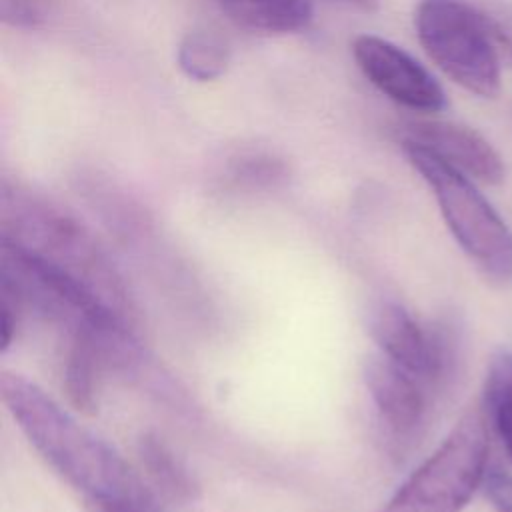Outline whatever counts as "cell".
<instances>
[{"label": "cell", "instance_id": "7a4b0ae2", "mask_svg": "<svg viewBox=\"0 0 512 512\" xmlns=\"http://www.w3.org/2000/svg\"><path fill=\"white\" fill-rule=\"evenodd\" d=\"M2 402L32 448L58 472L84 502H144L156 504L150 490L122 456L86 430L58 402L28 378L4 372Z\"/></svg>", "mask_w": 512, "mask_h": 512}, {"label": "cell", "instance_id": "7c38bea8", "mask_svg": "<svg viewBox=\"0 0 512 512\" xmlns=\"http://www.w3.org/2000/svg\"><path fill=\"white\" fill-rule=\"evenodd\" d=\"M176 60L190 80L212 82L226 72L230 46L218 32L206 28L190 30L178 44Z\"/></svg>", "mask_w": 512, "mask_h": 512}, {"label": "cell", "instance_id": "6da1fadb", "mask_svg": "<svg viewBox=\"0 0 512 512\" xmlns=\"http://www.w3.org/2000/svg\"><path fill=\"white\" fill-rule=\"evenodd\" d=\"M2 242L80 284L138 330L136 302L94 232L66 206L18 182L2 180Z\"/></svg>", "mask_w": 512, "mask_h": 512}, {"label": "cell", "instance_id": "8fae6325", "mask_svg": "<svg viewBox=\"0 0 512 512\" xmlns=\"http://www.w3.org/2000/svg\"><path fill=\"white\" fill-rule=\"evenodd\" d=\"M138 458L152 486L166 498L176 502L196 498L198 486L192 474L156 432H144L138 438Z\"/></svg>", "mask_w": 512, "mask_h": 512}, {"label": "cell", "instance_id": "277c9868", "mask_svg": "<svg viewBox=\"0 0 512 512\" xmlns=\"http://www.w3.org/2000/svg\"><path fill=\"white\" fill-rule=\"evenodd\" d=\"M488 450L486 416L470 408L382 512H460L486 480Z\"/></svg>", "mask_w": 512, "mask_h": 512}, {"label": "cell", "instance_id": "ffe728a7", "mask_svg": "<svg viewBox=\"0 0 512 512\" xmlns=\"http://www.w3.org/2000/svg\"><path fill=\"white\" fill-rule=\"evenodd\" d=\"M338 2H344L348 6H354L358 10H364V12H372L378 8L380 0H338Z\"/></svg>", "mask_w": 512, "mask_h": 512}, {"label": "cell", "instance_id": "4fadbf2b", "mask_svg": "<svg viewBox=\"0 0 512 512\" xmlns=\"http://www.w3.org/2000/svg\"><path fill=\"white\" fill-rule=\"evenodd\" d=\"M484 402L488 420L512 460V352L500 350L492 356L486 372Z\"/></svg>", "mask_w": 512, "mask_h": 512}, {"label": "cell", "instance_id": "9a60e30c", "mask_svg": "<svg viewBox=\"0 0 512 512\" xmlns=\"http://www.w3.org/2000/svg\"><path fill=\"white\" fill-rule=\"evenodd\" d=\"M498 50L512 62V4L506 0H474Z\"/></svg>", "mask_w": 512, "mask_h": 512}, {"label": "cell", "instance_id": "ba28073f", "mask_svg": "<svg viewBox=\"0 0 512 512\" xmlns=\"http://www.w3.org/2000/svg\"><path fill=\"white\" fill-rule=\"evenodd\" d=\"M364 384L390 442L400 450L410 446L426 422L434 392L382 354L366 360Z\"/></svg>", "mask_w": 512, "mask_h": 512}, {"label": "cell", "instance_id": "5bb4252c", "mask_svg": "<svg viewBox=\"0 0 512 512\" xmlns=\"http://www.w3.org/2000/svg\"><path fill=\"white\" fill-rule=\"evenodd\" d=\"M226 176L232 186L246 190H268L286 182L288 166L266 150H242L228 160Z\"/></svg>", "mask_w": 512, "mask_h": 512}, {"label": "cell", "instance_id": "9c48e42d", "mask_svg": "<svg viewBox=\"0 0 512 512\" xmlns=\"http://www.w3.org/2000/svg\"><path fill=\"white\" fill-rule=\"evenodd\" d=\"M400 142L416 144L484 184L504 180V162L474 128L444 120H408L398 128Z\"/></svg>", "mask_w": 512, "mask_h": 512}, {"label": "cell", "instance_id": "8992f818", "mask_svg": "<svg viewBox=\"0 0 512 512\" xmlns=\"http://www.w3.org/2000/svg\"><path fill=\"white\" fill-rule=\"evenodd\" d=\"M368 330L382 356L422 380L432 392L452 378L458 362L452 326H424L398 302L382 300L370 308Z\"/></svg>", "mask_w": 512, "mask_h": 512}, {"label": "cell", "instance_id": "30bf717a", "mask_svg": "<svg viewBox=\"0 0 512 512\" xmlns=\"http://www.w3.org/2000/svg\"><path fill=\"white\" fill-rule=\"evenodd\" d=\"M238 28L254 34H294L314 16L310 0H216Z\"/></svg>", "mask_w": 512, "mask_h": 512}, {"label": "cell", "instance_id": "2e32d148", "mask_svg": "<svg viewBox=\"0 0 512 512\" xmlns=\"http://www.w3.org/2000/svg\"><path fill=\"white\" fill-rule=\"evenodd\" d=\"M0 18L12 28H36L42 22V10L34 0H0Z\"/></svg>", "mask_w": 512, "mask_h": 512}, {"label": "cell", "instance_id": "5b68a950", "mask_svg": "<svg viewBox=\"0 0 512 512\" xmlns=\"http://www.w3.org/2000/svg\"><path fill=\"white\" fill-rule=\"evenodd\" d=\"M414 24L422 48L446 76L478 96L498 94V48L474 0H420Z\"/></svg>", "mask_w": 512, "mask_h": 512}, {"label": "cell", "instance_id": "d6986e66", "mask_svg": "<svg viewBox=\"0 0 512 512\" xmlns=\"http://www.w3.org/2000/svg\"><path fill=\"white\" fill-rule=\"evenodd\" d=\"M90 512H160L156 504H144V502H90L86 504Z\"/></svg>", "mask_w": 512, "mask_h": 512}, {"label": "cell", "instance_id": "e0dca14e", "mask_svg": "<svg viewBox=\"0 0 512 512\" xmlns=\"http://www.w3.org/2000/svg\"><path fill=\"white\" fill-rule=\"evenodd\" d=\"M0 296H2V302H0V312H2V350H8V346L12 344V338H14L18 320H20V312L24 310V306H22L18 294L6 282H2Z\"/></svg>", "mask_w": 512, "mask_h": 512}, {"label": "cell", "instance_id": "3957f363", "mask_svg": "<svg viewBox=\"0 0 512 512\" xmlns=\"http://www.w3.org/2000/svg\"><path fill=\"white\" fill-rule=\"evenodd\" d=\"M406 160L430 186L462 250L496 282H512V230L470 178L436 154L400 142Z\"/></svg>", "mask_w": 512, "mask_h": 512}, {"label": "cell", "instance_id": "ac0fdd59", "mask_svg": "<svg viewBox=\"0 0 512 512\" xmlns=\"http://www.w3.org/2000/svg\"><path fill=\"white\" fill-rule=\"evenodd\" d=\"M486 496L498 512H512V476L492 470L486 480Z\"/></svg>", "mask_w": 512, "mask_h": 512}, {"label": "cell", "instance_id": "52a82bcc", "mask_svg": "<svg viewBox=\"0 0 512 512\" xmlns=\"http://www.w3.org/2000/svg\"><path fill=\"white\" fill-rule=\"evenodd\" d=\"M352 54L364 78L396 104L418 112L446 108V94L438 80L390 40L360 34L352 42Z\"/></svg>", "mask_w": 512, "mask_h": 512}]
</instances>
